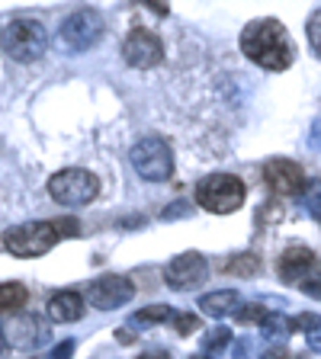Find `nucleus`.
Listing matches in <instances>:
<instances>
[{
	"mask_svg": "<svg viewBox=\"0 0 321 359\" xmlns=\"http://www.w3.org/2000/svg\"><path fill=\"white\" fill-rule=\"evenodd\" d=\"M0 45H4V52L10 55L13 61L20 65H30V61L42 58L45 55V26L39 20H30V16H20V20L7 22L4 32H0Z\"/></svg>",
	"mask_w": 321,
	"mask_h": 359,
	"instance_id": "20e7f679",
	"label": "nucleus"
},
{
	"mask_svg": "<svg viewBox=\"0 0 321 359\" xmlns=\"http://www.w3.org/2000/svg\"><path fill=\"white\" fill-rule=\"evenodd\" d=\"M257 269H261L257 254H235L225 263V273H235V276H254Z\"/></svg>",
	"mask_w": 321,
	"mask_h": 359,
	"instance_id": "a211bd4d",
	"label": "nucleus"
},
{
	"mask_svg": "<svg viewBox=\"0 0 321 359\" xmlns=\"http://www.w3.org/2000/svg\"><path fill=\"white\" fill-rule=\"evenodd\" d=\"M132 295H135V285L129 283L126 276H116V273L100 276L97 283H90V289H87V302L93 308H100V311H112V308L129 305Z\"/></svg>",
	"mask_w": 321,
	"mask_h": 359,
	"instance_id": "9d476101",
	"label": "nucleus"
},
{
	"mask_svg": "<svg viewBox=\"0 0 321 359\" xmlns=\"http://www.w3.org/2000/svg\"><path fill=\"white\" fill-rule=\"evenodd\" d=\"M61 45L71 48V52H87L100 42L103 36V16L97 10H77L71 13L65 22H61Z\"/></svg>",
	"mask_w": 321,
	"mask_h": 359,
	"instance_id": "0eeeda50",
	"label": "nucleus"
},
{
	"mask_svg": "<svg viewBox=\"0 0 321 359\" xmlns=\"http://www.w3.org/2000/svg\"><path fill=\"white\" fill-rule=\"evenodd\" d=\"M77 234V222L74 218H55V222H26L16 224L4 234V247H7L13 257H42L48 254L61 238H74Z\"/></svg>",
	"mask_w": 321,
	"mask_h": 359,
	"instance_id": "f03ea898",
	"label": "nucleus"
},
{
	"mask_svg": "<svg viewBox=\"0 0 321 359\" xmlns=\"http://www.w3.org/2000/svg\"><path fill=\"white\" fill-rule=\"evenodd\" d=\"M45 311H48V321L55 324H74L84 318V295L81 292H55L52 299H48V305H45Z\"/></svg>",
	"mask_w": 321,
	"mask_h": 359,
	"instance_id": "4468645a",
	"label": "nucleus"
},
{
	"mask_svg": "<svg viewBox=\"0 0 321 359\" xmlns=\"http://www.w3.org/2000/svg\"><path fill=\"white\" fill-rule=\"evenodd\" d=\"M299 289L306 292V295H312V299H321V283H318V279H306Z\"/></svg>",
	"mask_w": 321,
	"mask_h": 359,
	"instance_id": "b1692460",
	"label": "nucleus"
},
{
	"mask_svg": "<svg viewBox=\"0 0 321 359\" xmlns=\"http://www.w3.org/2000/svg\"><path fill=\"white\" fill-rule=\"evenodd\" d=\"M241 52L263 71H286L296 61V42L289 39L286 26L273 16L247 22L241 32Z\"/></svg>",
	"mask_w": 321,
	"mask_h": 359,
	"instance_id": "f257e3e1",
	"label": "nucleus"
},
{
	"mask_svg": "<svg viewBox=\"0 0 321 359\" xmlns=\"http://www.w3.org/2000/svg\"><path fill=\"white\" fill-rule=\"evenodd\" d=\"M263 180L267 187L273 189L277 196H302L306 193V173L296 161H286V157H273L263 164Z\"/></svg>",
	"mask_w": 321,
	"mask_h": 359,
	"instance_id": "9b49d317",
	"label": "nucleus"
},
{
	"mask_svg": "<svg viewBox=\"0 0 321 359\" xmlns=\"http://www.w3.org/2000/svg\"><path fill=\"white\" fill-rule=\"evenodd\" d=\"M306 32H308V42H312V52L321 58V7L308 13V22H306Z\"/></svg>",
	"mask_w": 321,
	"mask_h": 359,
	"instance_id": "412c9836",
	"label": "nucleus"
},
{
	"mask_svg": "<svg viewBox=\"0 0 321 359\" xmlns=\"http://www.w3.org/2000/svg\"><path fill=\"white\" fill-rule=\"evenodd\" d=\"M228 344H232V330H228V327H216V330H209V334H206V340H202V356L216 359L218 353L228 350Z\"/></svg>",
	"mask_w": 321,
	"mask_h": 359,
	"instance_id": "f3484780",
	"label": "nucleus"
},
{
	"mask_svg": "<svg viewBox=\"0 0 321 359\" xmlns=\"http://www.w3.org/2000/svg\"><path fill=\"white\" fill-rule=\"evenodd\" d=\"M263 359H286V350H283V346H273V350L263 353Z\"/></svg>",
	"mask_w": 321,
	"mask_h": 359,
	"instance_id": "a878e982",
	"label": "nucleus"
},
{
	"mask_svg": "<svg viewBox=\"0 0 321 359\" xmlns=\"http://www.w3.org/2000/svg\"><path fill=\"white\" fill-rule=\"evenodd\" d=\"M4 346H7V334L0 330V353H4Z\"/></svg>",
	"mask_w": 321,
	"mask_h": 359,
	"instance_id": "cd10ccee",
	"label": "nucleus"
},
{
	"mask_svg": "<svg viewBox=\"0 0 321 359\" xmlns=\"http://www.w3.org/2000/svg\"><path fill=\"white\" fill-rule=\"evenodd\" d=\"M312 266H315V250H308V247H289V250H283V257H280L277 273L283 283L302 285L308 279V273H312Z\"/></svg>",
	"mask_w": 321,
	"mask_h": 359,
	"instance_id": "ddd939ff",
	"label": "nucleus"
},
{
	"mask_svg": "<svg viewBox=\"0 0 321 359\" xmlns=\"http://www.w3.org/2000/svg\"><path fill=\"white\" fill-rule=\"evenodd\" d=\"M138 359H171V356H167L164 350H151V353H142Z\"/></svg>",
	"mask_w": 321,
	"mask_h": 359,
	"instance_id": "bb28decb",
	"label": "nucleus"
},
{
	"mask_svg": "<svg viewBox=\"0 0 321 359\" xmlns=\"http://www.w3.org/2000/svg\"><path fill=\"white\" fill-rule=\"evenodd\" d=\"M206 276H209V263L202 260V254H193V250L173 257V260L164 266V283L177 292L196 289V285L206 283Z\"/></svg>",
	"mask_w": 321,
	"mask_h": 359,
	"instance_id": "1a4fd4ad",
	"label": "nucleus"
},
{
	"mask_svg": "<svg viewBox=\"0 0 321 359\" xmlns=\"http://www.w3.org/2000/svg\"><path fill=\"white\" fill-rule=\"evenodd\" d=\"M244 199L247 189L235 173H209L196 183V202H199V209L212 212V215H232L244 205Z\"/></svg>",
	"mask_w": 321,
	"mask_h": 359,
	"instance_id": "7ed1b4c3",
	"label": "nucleus"
},
{
	"mask_svg": "<svg viewBox=\"0 0 321 359\" xmlns=\"http://www.w3.org/2000/svg\"><path fill=\"white\" fill-rule=\"evenodd\" d=\"M129 161L145 183H167L173 177V151L161 135H148L142 142H135V148L129 151Z\"/></svg>",
	"mask_w": 321,
	"mask_h": 359,
	"instance_id": "39448f33",
	"label": "nucleus"
},
{
	"mask_svg": "<svg viewBox=\"0 0 321 359\" xmlns=\"http://www.w3.org/2000/svg\"><path fill=\"white\" fill-rule=\"evenodd\" d=\"M173 324H177V334H180V337L193 334V330L199 327V321H196V314H180V311H177V318H173Z\"/></svg>",
	"mask_w": 321,
	"mask_h": 359,
	"instance_id": "4be33fe9",
	"label": "nucleus"
},
{
	"mask_svg": "<svg viewBox=\"0 0 321 359\" xmlns=\"http://www.w3.org/2000/svg\"><path fill=\"white\" fill-rule=\"evenodd\" d=\"M190 359H209V356H190Z\"/></svg>",
	"mask_w": 321,
	"mask_h": 359,
	"instance_id": "c85d7f7f",
	"label": "nucleus"
},
{
	"mask_svg": "<svg viewBox=\"0 0 321 359\" xmlns=\"http://www.w3.org/2000/svg\"><path fill=\"white\" fill-rule=\"evenodd\" d=\"M318 222H321V212H318Z\"/></svg>",
	"mask_w": 321,
	"mask_h": 359,
	"instance_id": "c756f323",
	"label": "nucleus"
},
{
	"mask_svg": "<svg viewBox=\"0 0 321 359\" xmlns=\"http://www.w3.org/2000/svg\"><path fill=\"white\" fill-rule=\"evenodd\" d=\"M97 193H100V180L90 170H84V167H67V170H58L48 180V196L65 209L90 205L97 199Z\"/></svg>",
	"mask_w": 321,
	"mask_h": 359,
	"instance_id": "423d86ee",
	"label": "nucleus"
},
{
	"mask_svg": "<svg viewBox=\"0 0 321 359\" xmlns=\"http://www.w3.org/2000/svg\"><path fill=\"white\" fill-rule=\"evenodd\" d=\"M48 324L39 314H16L13 321L7 324V340L16 350H36V346L48 344Z\"/></svg>",
	"mask_w": 321,
	"mask_h": 359,
	"instance_id": "f8f14e48",
	"label": "nucleus"
},
{
	"mask_svg": "<svg viewBox=\"0 0 321 359\" xmlns=\"http://www.w3.org/2000/svg\"><path fill=\"white\" fill-rule=\"evenodd\" d=\"M71 353H74V344H71V340H65V344H58V346L52 350V356H55V359H67Z\"/></svg>",
	"mask_w": 321,
	"mask_h": 359,
	"instance_id": "393cba45",
	"label": "nucleus"
},
{
	"mask_svg": "<svg viewBox=\"0 0 321 359\" xmlns=\"http://www.w3.org/2000/svg\"><path fill=\"white\" fill-rule=\"evenodd\" d=\"M177 318V311H173L171 305H151V308H145V311H138L135 314V324H167V321H173Z\"/></svg>",
	"mask_w": 321,
	"mask_h": 359,
	"instance_id": "6ab92c4d",
	"label": "nucleus"
},
{
	"mask_svg": "<svg viewBox=\"0 0 321 359\" xmlns=\"http://www.w3.org/2000/svg\"><path fill=\"white\" fill-rule=\"evenodd\" d=\"M318 324H321L318 314H302V318L292 321V330H312V327H318Z\"/></svg>",
	"mask_w": 321,
	"mask_h": 359,
	"instance_id": "5701e85b",
	"label": "nucleus"
},
{
	"mask_svg": "<svg viewBox=\"0 0 321 359\" xmlns=\"http://www.w3.org/2000/svg\"><path fill=\"white\" fill-rule=\"evenodd\" d=\"M30 299L22 283H0V311H20Z\"/></svg>",
	"mask_w": 321,
	"mask_h": 359,
	"instance_id": "dca6fc26",
	"label": "nucleus"
},
{
	"mask_svg": "<svg viewBox=\"0 0 321 359\" xmlns=\"http://www.w3.org/2000/svg\"><path fill=\"white\" fill-rule=\"evenodd\" d=\"M235 318H238L241 324H263L270 318V311L263 305H257V302H251V305L238 308V311H235Z\"/></svg>",
	"mask_w": 321,
	"mask_h": 359,
	"instance_id": "aec40b11",
	"label": "nucleus"
},
{
	"mask_svg": "<svg viewBox=\"0 0 321 359\" xmlns=\"http://www.w3.org/2000/svg\"><path fill=\"white\" fill-rule=\"evenodd\" d=\"M238 302L241 295L235 289H222V292H209L199 299V311L209 314V318H225V314L238 311Z\"/></svg>",
	"mask_w": 321,
	"mask_h": 359,
	"instance_id": "2eb2a0df",
	"label": "nucleus"
},
{
	"mask_svg": "<svg viewBox=\"0 0 321 359\" xmlns=\"http://www.w3.org/2000/svg\"><path fill=\"white\" fill-rule=\"evenodd\" d=\"M122 58H126L129 67H138V71L155 67L164 58V42L151 29H132L126 36V42H122Z\"/></svg>",
	"mask_w": 321,
	"mask_h": 359,
	"instance_id": "6e6552de",
	"label": "nucleus"
}]
</instances>
